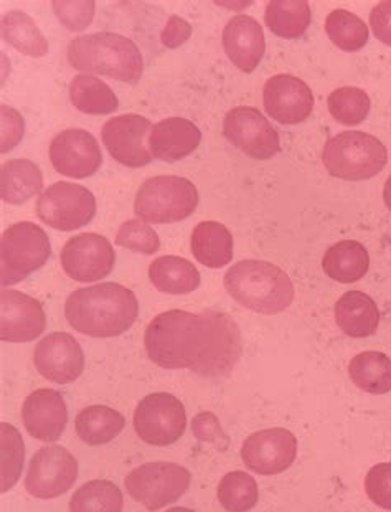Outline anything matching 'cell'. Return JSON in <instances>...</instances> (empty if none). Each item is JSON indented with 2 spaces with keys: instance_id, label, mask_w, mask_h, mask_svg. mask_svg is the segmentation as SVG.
<instances>
[{
  "instance_id": "obj_1",
  "label": "cell",
  "mask_w": 391,
  "mask_h": 512,
  "mask_svg": "<svg viewBox=\"0 0 391 512\" xmlns=\"http://www.w3.org/2000/svg\"><path fill=\"white\" fill-rule=\"evenodd\" d=\"M139 314L136 294L118 283H101L73 291L65 318L75 331L91 337H116L132 328Z\"/></svg>"
},
{
  "instance_id": "obj_2",
  "label": "cell",
  "mask_w": 391,
  "mask_h": 512,
  "mask_svg": "<svg viewBox=\"0 0 391 512\" xmlns=\"http://www.w3.org/2000/svg\"><path fill=\"white\" fill-rule=\"evenodd\" d=\"M208 316L182 309L152 319L144 334L147 356L162 369H197L207 344Z\"/></svg>"
},
{
  "instance_id": "obj_3",
  "label": "cell",
  "mask_w": 391,
  "mask_h": 512,
  "mask_svg": "<svg viewBox=\"0 0 391 512\" xmlns=\"http://www.w3.org/2000/svg\"><path fill=\"white\" fill-rule=\"evenodd\" d=\"M66 57L78 72L96 73L131 85L141 80L144 72V60L136 43L111 32L73 38Z\"/></svg>"
},
{
  "instance_id": "obj_4",
  "label": "cell",
  "mask_w": 391,
  "mask_h": 512,
  "mask_svg": "<svg viewBox=\"0 0 391 512\" xmlns=\"http://www.w3.org/2000/svg\"><path fill=\"white\" fill-rule=\"evenodd\" d=\"M223 283L231 298L258 314L283 313L293 303V281L286 271L268 261H238L227 271Z\"/></svg>"
},
{
  "instance_id": "obj_5",
  "label": "cell",
  "mask_w": 391,
  "mask_h": 512,
  "mask_svg": "<svg viewBox=\"0 0 391 512\" xmlns=\"http://www.w3.org/2000/svg\"><path fill=\"white\" fill-rule=\"evenodd\" d=\"M322 162L330 176L342 181H367L378 176L388 162L382 141L362 131H345L329 139Z\"/></svg>"
},
{
  "instance_id": "obj_6",
  "label": "cell",
  "mask_w": 391,
  "mask_h": 512,
  "mask_svg": "<svg viewBox=\"0 0 391 512\" xmlns=\"http://www.w3.org/2000/svg\"><path fill=\"white\" fill-rule=\"evenodd\" d=\"M198 205V190L185 177L157 176L139 187L134 212L151 223H175L189 219Z\"/></svg>"
},
{
  "instance_id": "obj_7",
  "label": "cell",
  "mask_w": 391,
  "mask_h": 512,
  "mask_svg": "<svg viewBox=\"0 0 391 512\" xmlns=\"http://www.w3.org/2000/svg\"><path fill=\"white\" fill-rule=\"evenodd\" d=\"M52 256V245L42 227L32 222L10 225L0 240V280L2 286L17 285L40 270Z\"/></svg>"
},
{
  "instance_id": "obj_8",
  "label": "cell",
  "mask_w": 391,
  "mask_h": 512,
  "mask_svg": "<svg viewBox=\"0 0 391 512\" xmlns=\"http://www.w3.org/2000/svg\"><path fill=\"white\" fill-rule=\"evenodd\" d=\"M190 483L192 473L187 468L167 461L141 465L124 479L129 496L151 512L177 503Z\"/></svg>"
},
{
  "instance_id": "obj_9",
  "label": "cell",
  "mask_w": 391,
  "mask_h": 512,
  "mask_svg": "<svg viewBox=\"0 0 391 512\" xmlns=\"http://www.w3.org/2000/svg\"><path fill=\"white\" fill-rule=\"evenodd\" d=\"M137 437L147 445L170 446L184 437L187 412L175 395L156 392L139 402L134 412Z\"/></svg>"
},
{
  "instance_id": "obj_10",
  "label": "cell",
  "mask_w": 391,
  "mask_h": 512,
  "mask_svg": "<svg viewBox=\"0 0 391 512\" xmlns=\"http://www.w3.org/2000/svg\"><path fill=\"white\" fill-rule=\"evenodd\" d=\"M37 214L55 230L73 232L95 219V195L83 185L57 182L40 195Z\"/></svg>"
},
{
  "instance_id": "obj_11",
  "label": "cell",
  "mask_w": 391,
  "mask_h": 512,
  "mask_svg": "<svg viewBox=\"0 0 391 512\" xmlns=\"http://www.w3.org/2000/svg\"><path fill=\"white\" fill-rule=\"evenodd\" d=\"M78 479V461L60 445L43 446L32 456L25 489L37 499H55L68 493Z\"/></svg>"
},
{
  "instance_id": "obj_12",
  "label": "cell",
  "mask_w": 391,
  "mask_h": 512,
  "mask_svg": "<svg viewBox=\"0 0 391 512\" xmlns=\"http://www.w3.org/2000/svg\"><path fill=\"white\" fill-rule=\"evenodd\" d=\"M223 134L243 154L266 161L281 151L279 134L266 116L253 106H238L223 119Z\"/></svg>"
},
{
  "instance_id": "obj_13",
  "label": "cell",
  "mask_w": 391,
  "mask_h": 512,
  "mask_svg": "<svg viewBox=\"0 0 391 512\" xmlns=\"http://www.w3.org/2000/svg\"><path fill=\"white\" fill-rule=\"evenodd\" d=\"M152 126L149 119L139 114H121L109 119L101 131L104 146L114 161L131 169L151 164V149L147 147V136H151Z\"/></svg>"
},
{
  "instance_id": "obj_14",
  "label": "cell",
  "mask_w": 391,
  "mask_h": 512,
  "mask_svg": "<svg viewBox=\"0 0 391 512\" xmlns=\"http://www.w3.org/2000/svg\"><path fill=\"white\" fill-rule=\"evenodd\" d=\"M60 260L71 280L93 283L113 271L116 253L108 238L98 233H81L65 243Z\"/></svg>"
},
{
  "instance_id": "obj_15",
  "label": "cell",
  "mask_w": 391,
  "mask_h": 512,
  "mask_svg": "<svg viewBox=\"0 0 391 512\" xmlns=\"http://www.w3.org/2000/svg\"><path fill=\"white\" fill-rule=\"evenodd\" d=\"M297 456V438L286 428L260 430L246 438L241 460L256 475H281L293 466Z\"/></svg>"
},
{
  "instance_id": "obj_16",
  "label": "cell",
  "mask_w": 391,
  "mask_h": 512,
  "mask_svg": "<svg viewBox=\"0 0 391 512\" xmlns=\"http://www.w3.org/2000/svg\"><path fill=\"white\" fill-rule=\"evenodd\" d=\"M208 334L202 361L195 374L203 377H223L240 361L243 341L238 324L225 313L207 311Z\"/></svg>"
},
{
  "instance_id": "obj_17",
  "label": "cell",
  "mask_w": 391,
  "mask_h": 512,
  "mask_svg": "<svg viewBox=\"0 0 391 512\" xmlns=\"http://www.w3.org/2000/svg\"><path fill=\"white\" fill-rule=\"evenodd\" d=\"M33 366L50 382L71 384L85 370V354L71 334L52 332L35 346Z\"/></svg>"
},
{
  "instance_id": "obj_18",
  "label": "cell",
  "mask_w": 391,
  "mask_h": 512,
  "mask_svg": "<svg viewBox=\"0 0 391 512\" xmlns=\"http://www.w3.org/2000/svg\"><path fill=\"white\" fill-rule=\"evenodd\" d=\"M50 161L63 176L86 179L101 169L103 154L93 134L85 129H65L50 144Z\"/></svg>"
},
{
  "instance_id": "obj_19",
  "label": "cell",
  "mask_w": 391,
  "mask_h": 512,
  "mask_svg": "<svg viewBox=\"0 0 391 512\" xmlns=\"http://www.w3.org/2000/svg\"><path fill=\"white\" fill-rule=\"evenodd\" d=\"M47 316L42 304L29 294L2 290L0 294V339L4 342H30L42 336Z\"/></svg>"
},
{
  "instance_id": "obj_20",
  "label": "cell",
  "mask_w": 391,
  "mask_h": 512,
  "mask_svg": "<svg viewBox=\"0 0 391 512\" xmlns=\"http://www.w3.org/2000/svg\"><path fill=\"white\" fill-rule=\"evenodd\" d=\"M263 105L279 124H299L311 116L314 95L297 76L276 75L264 85Z\"/></svg>"
},
{
  "instance_id": "obj_21",
  "label": "cell",
  "mask_w": 391,
  "mask_h": 512,
  "mask_svg": "<svg viewBox=\"0 0 391 512\" xmlns=\"http://www.w3.org/2000/svg\"><path fill=\"white\" fill-rule=\"evenodd\" d=\"M22 422L30 437L52 443L62 438L68 423V408L58 390L38 389L22 405Z\"/></svg>"
},
{
  "instance_id": "obj_22",
  "label": "cell",
  "mask_w": 391,
  "mask_h": 512,
  "mask_svg": "<svg viewBox=\"0 0 391 512\" xmlns=\"http://www.w3.org/2000/svg\"><path fill=\"white\" fill-rule=\"evenodd\" d=\"M223 48L231 63L240 68L241 72H255L266 52V40L260 22L250 15L233 17L223 29Z\"/></svg>"
},
{
  "instance_id": "obj_23",
  "label": "cell",
  "mask_w": 391,
  "mask_h": 512,
  "mask_svg": "<svg viewBox=\"0 0 391 512\" xmlns=\"http://www.w3.org/2000/svg\"><path fill=\"white\" fill-rule=\"evenodd\" d=\"M202 133L192 121L185 118L162 119L154 124L149 147L152 156L162 162L182 161L197 149Z\"/></svg>"
},
{
  "instance_id": "obj_24",
  "label": "cell",
  "mask_w": 391,
  "mask_h": 512,
  "mask_svg": "<svg viewBox=\"0 0 391 512\" xmlns=\"http://www.w3.org/2000/svg\"><path fill=\"white\" fill-rule=\"evenodd\" d=\"M334 311L335 323L349 337L363 339L377 332L380 311L377 303L362 291H347L335 303Z\"/></svg>"
},
{
  "instance_id": "obj_25",
  "label": "cell",
  "mask_w": 391,
  "mask_h": 512,
  "mask_svg": "<svg viewBox=\"0 0 391 512\" xmlns=\"http://www.w3.org/2000/svg\"><path fill=\"white\" fill-rule=\"evenodd\" d=\"M190 247L195 260L208 268H223L233 260V235L220 222L198 223Z\"/></svg>"
},
{
  "instance_id": "obj_26",
  "label": "cell",
  "mask_w": 391,
  "mask_h": 512,
  "mask_svg": "<svg viewBox=\"0 0 391 512\" xmlns=\"http://www.w3.org/2000/svg\"><path fill=\"white\" fill-rule=\"evenodd\" d=\"M322 268L330 280L339 283H355L367 275L370 268V255L362 243L355 240H342L327 250L322 260Z\"/></svg>"
},
{
  "instance_id": "obj_27",
  "label": "cell",
  "mask_w": 391,
  "mask_h": 512,
  "mask_svg": "<svg viewBox=\"0 0 391 512\" xmlns=\"http://www.w3.org/2000/svg\"><path fill=\"white\" fill-rule=\"evenodd\" d=\"M126 427V418L106 405H91L76 415L75 430L88 446H103L119 437Z\"/></svg>"
},
{
  "instance_id": "obj_28",
  "label": "cell",
  "mask_w": 391,
  "mask_h": 512,
  "mask_svg": "<svg viewBox=\"0 0 391 512\" xmlns=\"http://www.w3.org/2000/svg\"><path fill=\"white\" fill-rule=\"evenodd\" d=\"M42 187V171L35 162L14 159L0 169V194L7 204H25L33 195L40 194Z\"/></svg>"
},
{
  "instance_id": "obj_29",
  "label": "cell",
  "mask_w": 391,
  "mask_h": 512,
  "mask_svg": "<svg viewBox=\"0 0 391 512\" xmlns=\"http://www.w3.org/2000/svg\"><path fill=\"white\" fill-rule=\"evenodd\" d=\"M149 278L154 288L167 294H187L200 286V273L189 260L165 255L152 261Z\"/></svg>"
},
{
  "instance_id": "obj_30",
  "label": "cell",
  "mask_w": 391,
  "mask_h": 512,
  "mask_svg": "<svg viewBox=\"0 0 391 512\" xmlns=\"http://www.w3.org/2000/svg\"><path fill=\"white\" fill-rule=\"evenodd\" d=\"M311 7L306 0H273L266 5L264 22L281 38L302 37L311 25Z\"/></svg>"
},
{
  "instance_id": "obj_31",
  "label": "cell",
  "mask_w": 391,
  "mask_h": 512,
  "mask_svg": "<svg viewBox=\"0 0 391 512\" xmlns=\"http://www.w3.org/2000/svg\"><path fill=\"white\" fill-rule=\"evenodd\" d=\"M349 375L363 392L385 395L391 392V359L383 352L365 351L349 364Z\"/></svg>"
},
{
  "instance_id": "obj_32",
  "label": "cell",
  "mask_w": 391,
  "mask_h": 512,
  "mask_svg": "<svg viewBox=\"0 0 391 512\" xmlns=\"http://www.w3.org/2000/svg\"><path fill=\"white\" fill-rule=\"evenodd\" d=\"M70 98L76 110L91 116H104L119 108L118 96L96 76H75L70 83Z\"/></svg>"
},
{
  "instance_id": "obj_33",
  "label": "cell",
  "mask_w": 391,
  "mask_h": 512,
  "mask_svg": "<svg viewBox=\"0 0 391 512\" xmlns=\"http://www.w3.org/2000/svg\"><path fill=\"white\" fill-rule=\"evenodd\" d=\"M2 37L30 57H45L48 53L47 38L43 37L32 17L22 10H14L2 17Z\"/></svg>"
},
{
  "instance_id": "obj_34",
  "label": "cell",
  "mask_w": 391,
  "mask_h": 512,
  "mask_svg": "<svg viewBox=\"0 0 391 512\" xmlns=\"http://www.w3.org/2000/svg\"><path fill=\"white\" fill-rule=\"evenodd\" d=\"M121 489L106 479H93L76 489L70 512H123Z\"/></svg>"
},
{
  "instance_id": "obj_35",
  "label": "cell",
  "mask_w": 391,
  "mask_h": 512,
  "mask_svg": "<svg viewBox=\"0 0 391 512\" xmlns=\"http://www.w3.org/2000/svg\"><path fill=\"white\" fill-rule=\"evenodd\" d=\"M217 496L225 511L248 512L258 504L260 489L256 479L245 471H231L218 484Z\"/></svg>"
},
{
  "instance_id": "obj_36",
  "label": "cell",
  "mask_w": 391,
  "mask_h": 512,
  "mask_svg": "<svg viewBox=\"0 0 391 512\" xmlns=\"http://www.w3.org/2000/svg\"><path fill=\"white\" fill-rule=\"evenodd\" d=\"M326 32L334 45L344 52H359L368 42V27L349 10H332L326 19Z\"/></svg>"
},
{
  "instance_id": "obj_37",
  "label": "cell",
  "mask_w": 391,
  "mask_h": 512,
  "mask_svg": "<svg viewBox=\"0 0 391 512\" xmlns=\"http://www.w3.org/2000/svg\"><path fill=\"white\" fill-rule=\"evenodd\" d=\"M329 111L334 116L335 121L345 126H357L367 119L372 101L370 96L360 88L354 86H344L339 90L332 91L327 98Z\"/></svg>"
},
{
  "instance_id": "obj_38",
  "label": "cell",
  "mask_w": 391,
  "mask_h": 512,
  "mask_svg": "<svg viewBox=\"0 0 391 512\" xmlns=\"http://www.w3.org/2000/svg\"><path fill=\"white\" fill-rule=\"evenodd\" d=\"M0 438H2V493L14 488L24 470L25 446L20 437L19 430L9 423L0 425Z\"/></svg>"
},
{
  "instance_id": "obj_39",
  "label": "cell",
  "mask_w": 391,
  "mask_h": 512,
  "mask_svg": "<svg viewBox=\"0 0 391 512\" xmlns=\"http://www.w3.org/2000/svg\"><path fill=\"white\" fill-rule=\"evenodd\" d=\"M116 243L119 247L128 248L131 252L144 253V255H152L159 252L161 248V238L156 230L149 223L141 220L124 222L119 227Z\"/></svg>"
},
{
  "instance_id": "obj_40",
  "label": "cell",
  "mask_w": 391,
  "mask_h": 512,
  "mask_svg": "<svg viewBox=\"0 0 391 512\" xmlns=\"http://www.w3.org/2000/svg\"><path fill=\"white\" fill-rule=\"evenodd\" d=\"M53 9H55V14L60 22L71 32L88 29L95 17V2L93 0L53 2Z\"/></svg>"
},
{
  "instance_id": "obj_41",
  "label": "cell",
  "mask_w": 391,
  "mask_h": 512,
  "mask_svg": "<svg viewBox=\"0 0 391 512\" xmlns=\"http://www.w3.org/2000/svg\"><path fill=\"white\" fill-rule=\"evenodd\" d=\"M365 493L378 508L391 511V463H378L365 476Z\"/></svg>"
},
{
  "instance_id": "obj_42",
  "label": "cell",
  "mask_w": 391,
  "mask_h": 512,
  "mask_svg": "<svg viewBox=\"0 0 391 512\" xmlns=\"http://www.w3.org/2000/svg\"><path fill=\"white\" fill-rule=\"evenodd\" d=\"M24 138V119L17 111L2 105V152H9Z\"/></svg>"
},
{
  "instance_id": "obj_43",
  "label": "cell",
  "mask_w": 391,
  "mask_h": 512,
  "mask_svg": "<svg viewBox=\"0 0 391 512\" xmlns=\"http://www.w3.org/2000/svg\"><path fill=\"white\" fill-rule=\"evenodd\" d=\"M192 432L200 441L207 443H220L228 441L227 435L223 432L222 425L218 422L217 415L212 412L198 413L192 422Z\"/></svg>"
},
{
  "instance_id": "obj_44",
  "label": "cell",
  "mask_w": 391,
  "mask_h": 512,
  "mask_svg": "<svg viewBox=\"0 0 391 512\" xmlns=\"http://www.w3.org/2000/svg\"><path fill=\"white\" fill-rule=\"evenodd\" d=\"M190 35H192V25L187 20L180 19L179 15H172L162 30L161 42L164 47L177 48L184 45Z\"/></svg>"
},
{
  "instance_id": "obj_45",
  "label": "cell",
  "mask_w": 391,
  "mask_h": 512,
  "mask_svg": "<svg viewBox=\"0 0 391 512\" xmlns=\"http://www.w3.org/2000/svg\"><path fill=\"white\" fill-rule=\"evenodd\" d=\"M370 25H372L373 34L391 47V0H385L375 5L370 14Z\"/></svg>"
},
{
  "instance_id": "obj_46",
  "label": "cell",
  "mask_w": 391,
  "mask_h": 512,
  "mask_svg": "<svg viewBox=\"0 0 391 512\" xmlns=\"http://www.w3.org/2000/svg\"><path fill=\"white\" fill-rule=\"evenodd\" d=\"M383 200H385V205H387L388 210L391 212V176L388 177L387 182H385V189H383Z\"/></svg>"
},
{
  "instance_id": "obj_47",
  "label": "cell",
  "mask_w": 391,
  "mask_h": 512,
  "mask_svg": "<svg viewBox=\"0 0 391 512\" xmlns=\"http://www.w3.org/2000/svg\"><path fill=\"white\" fill-rule=\"evenodd\" d=\"M165 512H195V511H192V509H189V508H172V509H169V511H165Z\"/></svg>"
}]
</instances>
